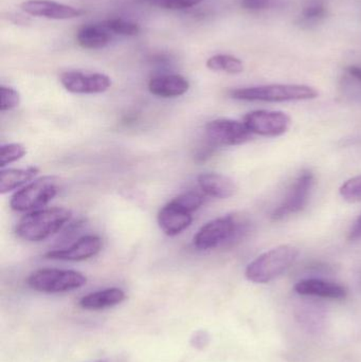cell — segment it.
<instances>
[{
    "label": "cell",
    "instance_id": "6da1fadb",
    "mask_svg": "<svg viewBox=\"0 0 361 362\" xmlns=\"http://www.w3.org/2000/svg\"><path fill=\"white\" fill-rule=\"evenodd\" d=\"M71 216V210L63 206L32 211L17 223L16 235L27 242H42L57 233Z\"/></svg>",
    "mask_w": 361,
    "mask_h": 362
},
{
    "label": "cell",
    "instance_id": "7a4b0ae2",
    "mask_svg": "<svg viewBox=\"0 0 361 362\" xmlns=\"http://www.w3.org/2000/svg\"><path fill=\"white\" fill-rule=\"evenodd\" d=\"M299 249L281 245L261 255L247 266L245 276L250 282L266 284L283 274L296 261Z\"/></svg>",
    "mask_w": 361,
    "mask_h": 362
},
{
    "label": "cell",
    "instance_id": "3957f363",
    "mask_svg": "<svg viewBox=\"0 0 361 362\" xmlns=\"http://www.w3.org/2000/svg\"><path fill=\"white\" fill-rule=\"evenodd\" d=\"M319 95L317 89L307 85L273 84L235 89L230 97L239 101L292 102L307 101Z\"/></svg>",
    "mask_w": 361,
    "mask_h": 362
},
{
    "label": "cell",
    "instance_id": "277c9868",
    "mask_svg": "<svg viewBox=\"0 0 361 362\" xmlns=\"http://www.w3.org/2000/svg\"><path fill=\"white\" fill-rule=\"evenodd\" d=\"M247 231V226L235 215L218 217L206 223L195 234L194 246L199 250H210L239 240Z\"/></svg>",
    "mask_w": 361,
    "mask_h": 362
},
{
    "label": "cell",
    "instance_id": "5b68a950",
    "mask_svg": "<svg viewBox=\"0 0 361 362\" xmlns=\"http://www.w3.org/2000/svg\"><path fill=\"white\" fill-rule=\"evenodd\" d=\"M27 282L32 289L40 293H59L81 288L86 284L87 278L76 270L42 268L33 272Z\"/></svg>",
    "mask_w": 361,
    "mask_h": 362
},
{
    "label": "cell",
    "instance_id": "8992f818",
    "mask_svg": "<svg viewBox=\"0 0 361 362\" xmlns=\"http://www.w3.org/2000/svg\"><path fill=\"white\" fill-rule=\"evenodd\" d=\"M59 192V180L44 176L28 183L11 198L10 206L17 212L40 210L48 204Z\"/></svg>",
    "mask_w": 361,
    "mask_h": 362
},
{
    "label": "cell",
    "instance_id": "52a82bcc",
    "mask_svg": "<svg viewBox=\"0 0 361 362\" xmlns=\"http://www.w3.org/2000/svg\"><path fill=\"white\" fill-rule=\"evenodd\" d=\"M315 183L311 171H304L295 180L285 199L271 213V221H280L292 214L301 212L307 206Z\"/></svg>",
    "mask_w": 361,
    "mask_h": 362
},
{
    "label": "cell",
    "instance_id": "ba28073f",
    "mask_svg": "<svg viewBox=\"0 0 361 362\" xmlns=\"http://www.w3.org/2000/svg\"><path fill=\"white\" fill-rule=\"evenodd\" d=\"M244 124L254 135L263 137H279L290 129L292 120L283 112L254 110L244 117Z\"/></svg>",
    "mask_w": 361,
    "mask_h": 362
},
{
    "label": "cell",
    "instance_id": "9c48e42d",
    "mask_svg": "<svg viewBox=\"0 0 361 362\" xmlns=\"http://www.w3.org/2000/svg\"><path fill=\"white\" fill-rule=\"evenodd\" d=\"M206 135L216 146H241L251 139L252 134L244 123L230 119H216L206 124Z\"/></svg>",
    "mask_w": 361,
    "mask_h": 362
},
{
    "label": "cell",
    "instance_id": "30bf717a",
    "mask_svg": "<svg viewBox=\"0 0 361 362\" xmlns=\"http://www.w3.org/2000/svg\"><path fill=\"white\" fill-rule=\"evenodd\" d=\"M66 90L76 95H97L112 87V78L100 72L67 71L59 76Z\"/></svg>",
    "mask_w": 361,
    "mask_h": 362
},
{
    "label": "cell",
    "instance_id": "8fae6325",
    "mask_svg": "<svg viewBox=\"0 0 361 362\" xmlns=\"http://www.w3.org/2000/svg\"><path fill=\"white\" fill-rule=\"evenodd\" d=\"M103 243L97 235H85L65 249L49 251L45 257L59 261L82 262L95 257L101 251Z\"/></svg>",
    "mask_w": 361,
    "mask_h": 362
},
{
    "label": "cell",
    "instance_id": "7c38bea8",
    "mask_svg": "<svg viewBox=\"0 0 361 362\" xmlns=\"http://www.w3.org/2000/svg\"><path fill=\"white\" fill-rule=\"evenodd\" d=\"M21 10L35 17L66 21L82 16L84 11L52 0H27L20 4Z\"/></svg>",
    "mask_w": 361,
    "mask_h": 362
},
{
    "label": "cell",
    "instance_id": "4fadbf2b",
    "mask_svg": "<svg viewBox=\"0 0 361 362\" xmlns=\"http://www.w3.org/2000/svg\"><path fill=\"white\" fill-rule=\"evenodd\" d=\"M192 213L176 204L173 200L167 202L158 213V225L167 236H176L190 227Z\"/></svg>",
    "mask_w": 361,
    "mask_h": 362
},
{
    "label": "cell",
    "instance_id": "5bb4252c",
    "mask_svg": "<svg viewBox=\"0 0 361 362\" xmlns=\"http://www.w3.org/2000/svg\"><path fill=\"white\" fill-rule=\"evenodd\" d=\"M295 291L301 296L324 298L331 300H345L348 291L343 285L320 279H307L295 285Z\"/></svg>",
    "mask_w": 361,
    "mask_h": 362
},
{
    "label": "cell",
    "instance_id": "9a60e30c",
    "mask_svg": "<svg viewBox=\"0 0 361 362\" xmlns=\"http://www.w3.org/2000/svg\"><path fill=\"white\" fill-rule=\"evenodd\" d=\"M190 88V83L180 74H163L155 76L148 83V90L160 98H176L184 95Z\"/></svg>",
    "mask_w": 361,
    "mask_h": 362
},
{
    "label": "cell",
    "instance_id": "2e32d148",
    "mask_svg": "<svg viewBox=\"0 0 361 362\" xmlns=\"http://www.w3.org/2000/svg\"><path fill=\"white\" fill-rule=\"evenodd\" d=\"M199 187L203 193L218 199H228L237 191L235 181L228 176L218 173L201 174L197 178Z\"/></svg>",
    "mask_w": 361,
    "mask_h": 362
},
{
    "label": "cell",
    "instance_id": "e0dca14e",
    "mask_svg": "<svg viewBox=\"0 0 361 362\" xmlns=\"http://www.w3.org/2000/svg\"><path fill=\"white\" fill-rule=\"evenodd\" d=\"M114 37V36L104 27L101 21L81 28L76 33V42L82 48L97 50L107 47Z\"/></svg>",
    "mask_w": 361,
    "mask_h": 362
},
{
    "label": "cell",
    "instance_id": "ac0fdd59",
    "mask_svg": "<svg viewBox=\"0 0 361 362\" xmlns=\"http://www.w3.org/2000/svg\"><path fill=\"white\" fill-rule=\"evenodd\" d=\"M126 299L124 291L120 288H107L95 291L84 296L78 302V305L86 310H101L114 308Z\"/></svg>",
    "mask_w": 361,
    "mask_h": 362
},
{
    "label": "cell",
    "instance_id": "d6986e66",
    "mask_svg": "<svg viewBox=\"0 0 361 362\" xmlns=\"http://www.w3.org/2000/svg\"><path fill=\"white\" fill-rule=\"evenodd\" d=\"M40 173L37 167H28L25 169H1L0 172V193H8L23 185L33 181Z\"/></svg>",
    "mask_w": 361,
    "mask_h": 362
},
{
    "label": "cell",
    "instance_id": "ffe728a7",
    "mask_svg": "<svg viewBox=\"0 0 361 362\" xmlns=\"http://www.w3.org/2000/svg\"><path fill=\"white\" fill-rule=\"evenodd\" d=\"M208 69L228 74H239L244 71V64L239 57L230 54H216L207 61Z\"/></svg>",
    "mask_w": 361,
    "mask_h": 362
},
{
    "label": "cell",
    "instance_id": "44dd1931",
    "mask_svg": "<svg viewBox=\"0 0 361 362\" xmlns=\"http://www.w3.org/2000/svg\"><path fill=\"white\" fill-rule=\"evenodd\" d=\"M102 23L114 36H136L140 33V27L138 23L125 21L123 18L106 19L102 21Z\"/></svg>",
    "mask_w": 361,
    "mask_h": 362
},
{
    "label": "cell",
    "instance_id": "7402d4cb",
    "mask_svg": "<svg viewBox=\"0 0 361 362\" xmlns=\"http://www.w3.org/2000/svg\"><path fill=\"white\" fill-rule=\"evenodd\" d=\"M27 154V150L23 144H4L0 148V168L4 169L6 165L15 163Z\"/></svg>",
    "mask_w": 361,
    "mask_h": 362
},
{
    "label": "cell",
    "instance_id": "603a6c76",
    "mask_svg": "<svg viewBox=\"0 0 361 362\" xmlns=\"http://www.w3.org/2000/svg\"><path fill=\"white\" fill-rule=\"evenodd\" d=\"M341 197L348 202H361V175L345 181L339 189Z\"/></svg>",
    "mask_w": 361,
    "mask_h": 362
},
{
    "label": "cell",
    "instance_id": "cb8c5ba5",
    "mask_svg": "<svg viewBox=\"0 0 361 362\" xmlns=\"http://www.w3.org/2000/svg\"><path fill=\"white\" fill-rule=\"evenodd\" d=\"M174 202L188 212L193 213L203 206L205 198L196 192H187L174 198Z\"/></svg>",
    "mask_w": 361,
    "mask_h": 362
},
{
    "label": "cell",
    "instance_id": "d4e9b609",
    "mask_svg": "<svg viewBox=\"0 0 361 362\" xmlns=\"http://www.w3.org/2000/svg\"><path fill=\"white\" fill-rule=\"evenodd\" d=\"M142 1L150 6L165 8V10H184V8L197 6L203 0H142Z\"/></svg>",
    "mask_w": 361,
    "mask_h": 362
},
{
    "label": "cell",
    "instance_id": "484cf974",
    "mask_svg": "<svg viewBox=\"0 0 361 362\" xmlns=\"http://www.w3.org/2000/svg\"><path fill=\"white\" fill-rule=\"evenodd\" d=\"M0 95H1V103H0L1 112L14 110L20 104V95L12 87H0Z\"/></svg>",
    "mask_w": 361,
    "mask_h": 362
},
{
    "label": "cell",
    "instance_id": "4316f807",
    "mask_svg": "<svg viewBox=\"0 0 361 362\" xmlns=\"http://www.w3.org/2000/svg\"><path fill=\"white\" fill-rule=\"evenodd\" d=\"M326 15V8L322 1H312L304 6L302 16L305 21H314L324 18Z\"/></svg>",
    "mask_w": 361,
    "mask_h": 362
},
{
    "label": "cell",
    "instance_id": "83f0119b",
    "mask_svg": "<svg viewBox=\"0 0 361 362\" xmlns=\"http://www.w3.org/2000/svg\"><path fill=\"white\" fill-rule=\"evenodd\" d=\"M273 0H241L242 8L250 12H260L273 6Z\"/></svg>",
    "mask_w": 361,
    "mask_h": 362
},
{
    "label": "cell",
    "instance_id": "f1b7e54d",
    "mask_svg": "<svg viewBox=\"0 0 361 362\" xmlns=\"http://www.w3.org/2000/svg\"><path fill=\"white\" fill-rule=\"evenodd\" d=\"M210 335L206 331H199L191 338V346L193 348L203 350L209 344Z\"/></svg>",
    "mask_w": 361,
    "mask_h": 362
},
{
    "label": "cell",
    "instance_id": "f546056e",
    "mask_svg": "<svg viewBox=\"0 0 361 362\" xmlns=\"http://www.w3.org/2000/svg\"><path fill=\"white\" fill-rule=\"evenodd\" d=\"M350 240H361V214L356 219L354 223L353 227L351 228L349 232Z\"/></svg>",
    "mask_w": 361,
    "mask_h": 362
},
{
    "label": "cell",
    "instance_id": "4dcf8cb0",
    "mask_svg": "<svg viewBox=\"0 0 361 362\" xmlns=\"http://www.w3.org/2000/svg\"><path fill=\"white\" fill-rule=\"evenodd\" d=\"M348 74L354 78V81L361 84V66L352 65L347 68Z\"/></svg>",
    "mask_w": 361,
    "mask_h": 362
},
{
    "label": "cell",
    "instance_id": "1f68e13d",
    "mask_svg": "<svg viewBox=\"0 0 361 362\" xmlns=\"http://www.w3.org/2000/svg\"><path fill=\"white\" fill-rule=\"evenodd\" d=\"M97 362H104V361H97Z\"/></svg>",
    "mask_w": 361,
    "mask_h": 362
}]
</instances>
